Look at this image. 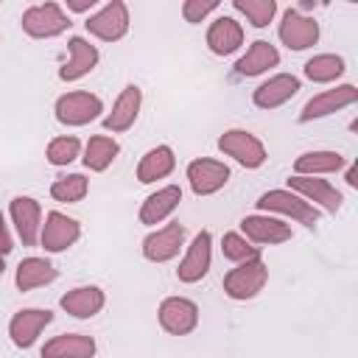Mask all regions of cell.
Instances as JSON below:
<instances>
[{
	"label": "cell",
	"instance_id": "cell-12",
	"mask_svg": "<svg viewBox=\"0 0 358 358\" xmlns=\"http://www.w3.org/2000/svg\"><path fill=\"white\" fill-rule=\"evenodd\" d=\"M182 243H185V227H182L179 221H173V224H168V227L151 232V235L143 241V255H145V260H151V263H165V260H171V257L179 255Z\"/></svg>",
	"mask_w": 358,
	"mask_h": 358
},
{
	"label": "cell",
	"instance_id": "cell-13",
	"mask_svg": "<svg viewBox=\"0 0 358 358\" xmlns=\"http://www.w3.org/2000/svg\"><path fill=\"white\" fill-rule=\"evenodd\" d=\"M50 322H53V313H50V310L28 308V310L14 313V319H11V324H8V336H11V341H14L17 347L28 350V347L36 341V336H39Z\"/></svg>",
	"mask_w": 358,
	"mask_h": 358
},
{
	"label": "cell",
	"instance_id": "cell-34",
	"mask_svg": "<svg viewBox=\"0 0 358 358\" xmlns=\"http://www.w3.org/2000/svg\"><path fill=\"white\" fill-rule=\"evenodd\" d=\"M78 148H81V143H78V137H56V140H50L48 143V162L50 165H67V162H73L76 157H78Z\"/></svg>",
	"mask_w": 358,
	"mask_h": 358
},
{
	"label": "cell",
	"instance_id": "cell-14",
	"mask_svg": "<svg viewBox=\"0 0 358 358\" xmlns=\"http://www.w3.org/2000/svg\"><path fill=\"white\" fill-rule=\"evenodd\" d=\"M296 92H299V78L291 76V73H280V76L268 78L266 84H260V87L252 92V101H255V106H260V109H277V106H282L285 101H291Z\"/></svg>",
	"mask_w": 358,
	"mask_h": 358
},
{
	"label": "cell",
	"instance_id": "cell-25",
	"mask_svg": "<svg viewBox=\"0 0 358 358\" xmlns=\"http://www.w3.org/2000/svg\"><path fill=\"white\" fill-rule=\"evenodd\" d=\"M62 308L70 313V316H78V319H90L95 316L101 308H103V291L95 288V285H81V288H73L62 296Z\"/></svg>",
	"mask_w": 358,
	"mask_h": 358
},
{
	"label": "cell",
	"instance_id": "cell-15",
	"mask_svg": "<svg viewBox=\"0 0 358 358\" xmlns=\"http://www.w3.org/2000/svg\"><path fill=\"white\" fill-rule=\"evenodd\" d=\"M39 218H42V207L36 199L31 196H17L11 199V221L17 227V235L25 246H34L39 238Z\"/></svg>",
	"mask_w": 358,
	"mask_h": 358
},
{
	"label": "cell",
	"instance_id": "cell-36",
	"mask_svg": "<svg viewBox=\"0 0 358 358\" xmlns=\"http://www.w3.org/2000/svg\"><path fill=\"white\" fill-rule=\"evenodd\" d=\"M11 249H14V243H11V235H8L6 221H3V213H0V255H8Z\"/></svg>",
	"mask_w": 358,
	"mask_h": 358
},
{
	"label": "cell",
	"instance_id": "cell-2",
	"mask_svg": "<svg viewBox=\"0 0 358 358\" xmlns=\"http://www.w3.org/2000/svg\"><path fill=\"white\" fill-rule=\"evenodd\" d=\"M67 28H70V20L56 3L31 6L22 14V31L34 39H50V36H59L62 31H67Z\"/></svg>",
	"mask_w": 358,
	"mask_h": 358
},
{
	"label": "cell",
	"instance_id": "cell-23",
	"mask_svg": "<svg viewBox=\"0 0 358 358\" xmlns=\"http://www.w3.org/2000/svg\"><path fill=\"white\" fill-rule=\"evenodd\" d=\"M95 64H98V50H95V45H90L84 36H73V39H70V62L62 64L59 78H62V81H76V78L87 76Z\"/></svg>",
	"mask_w": 358,
	"mask_h": 358
},
{
	"label": "cell",
	"instance_id": "cell-24",
	"mask_svg": "<svg viewBox=\"0 0 358 358\" xmlns=\"http://www.w3.org/2000/svg\"><path fill=\"white\" fill-rule=\"evenodd\" d=\"M182 201V190L176 185H168V187H159L157 193H151L143 207H140V221L143 224H159L165 221Z\"/></svg>",
	"mask_w": 358,
	"mask_h": 358
},
{
	"label": "cell",
	"instance_id": "cell-19",
	"mask_svg": "<svg viewBox=\"0 0 358 358\" xmlns=\"http://www.w3.org/2000/svg\"><path fill=\"white\" fill-rule=\"evenodd\" d=\"M241 229L255 243H285V241H291V227L285 221L268 218V215H246L241 221Z\"/></svg>",
	"mask_w": 358,
	"mask_h": 358
},
{
	"label": "cell",
	"instance_id": "cell-5",
	"mask_svg": "<svg viewBox=\"0 0 358 358\" xmlns=\"http://www.w3.org/2000/svg\"><path fill=\"white\" fill-rule=\"evenodd\" d=\"M103 112V103L92 92H67L56 101V120L64 126H84Z\"/></svg>",
	"mask_w": 358,
	"mask_h": 358
},
{
	"label": "cell",
	"instance_id": "cell-38",
	"mask_svg": "<svg viewBox=\"0 0 358 358\" xmlns=\"http://www.w3.org/2000/svg\"><path fill=\"white\" fill-rule=\"evenodd\" d=\"M347 185H350V187H358V168H355V165L347 168Z\"/></svg>",
	"mask_w": 358,
	"mask_h": 358
},
{
	"label": "cell",
	"instance_id": "cell-35",
	"mask_svg": "<svg viewBox=\"0 0 358 358\" xmlns=\"http://www.w3.org/2000/svg\"><path fill=\"white\" fill-rule=\"evenodd\" d=\"M215 8H218L215 0H185L182 14H185L187 22H201V20H204L210 11H215Z\"/></svg>",
	"mask_w": 358,
	"mask_h": 358
},
{
	"label": "cell",
	"instance_id": "cell-7",
	"mask_svg": "<svg viewBox=\"0 0 358 358\" xmlns=\"http://www.w3.org/2000/svg\"><path fill=\"white\" fill-rule=\"evenodd\" d=\"M159 324L171 336H187L199 324V308L196 302L185 296H168L159 305Z\"/></svg>",
	"mask_w": 358,
	"mask_h": 358
},
{
	"label": "cell",
	"instance_id": "cell-11",
	"mask_svg": "<svg viewBox=\"0 0 358 358\" xmlns=\"http://www.w3.org/2000/svg\"><path fill=\"white\" fill-rule=\"evenodd\" d=\"M210 260H213V238L207 229H201L187 246V255L176 268V277L182 282H199L210 271Z\"/></svg>",
	"mask_w": 358,
	"mask_h": 358
},
{
	"label": "cell",
	"instance_id": "cell-27",
	"mask_svg": "<svg viewBox=\"0 0 358 358\" xmlns=\"http://www.w3.org/2000/svg\"><path fill=\"white\" fill-rule=\"evenodd\" d=\"M173 165H176L173 151H171L168 145H157V148H151V151L140 159V165H137V179H140L143 185H151V182H157V179H165V176L173 171Z\"/></svg>",
	"mask_w": 358,
	"mask_h": 358
},
{
	"label": "cell",
	"instance_id": "cell-3",
	"mask_svg": "<svg viewBox=\"0 0 358 358\" xmlns=\"http://www.w3.org/2000/svg\"><path fill=\"white\" fill-rule=\"evenodd\" d=\"M218 148H221L227 157L238 159L243 168H260V165L266 162V148H263V143H260L255 134L243 131V129H229V131H224V134L218 137Z\"/></svg>",
	"mask_w": 358,
	"mask_h": 358
},
{
	"label": "cell",
	"instance_id": "cell-30",
	"mask_svg": "<svg viewBox=\"0 0 358 358\" xmlns=\"http://www.w3.org/2000/svg\"><path fill=\"white\" fill-rule=\"evenodd\" d=\"M341 73H344V59L336 53H322V56H313L305 62V76L310 81H319V84L336 81Z\"/></svg>",
	"mask_w": 358,
	"mask_h": 358
},
{
	"label": "cell",
	"instance_id": "cell-32",
	"mask_svg": "<svg viewBox=\"0 0 358 358\" xmlns=\"http://www.w3.org/2000/svg\"><path fill=\"white\" fill-rule=\"evenodd\" d=\"M241 14H246V20L255 28H266L271 22V17L277 14V3L274 0H235L232 3Z\"/></svg>",
	"mask_w": 358,
	"mask_h": 358
},
{
	"label": "cell",
	"instance_id": "cell-29",
	"mask_svg": "<svg viewBox=\"0 0 358 358\" xmlns=\"http://www.w3.org/2000/svg\"><path fill=\"white\" fill-rule=\"evenodd\" d=\"M117 151H120V145L112 137L95 134V137H90V143L84 148V165L90 171H106L112 165V159L117 157Z\"/></svg>",
	"mask_w": 358,
	"mask_h": 358
},
{
	"label": "cell",
	"instance_id": "cell-17",
	"mask_svg": "<svg viewBox=\"0 0 358 358\" xmlns=\"http://www.w3.org/2000/svg\"><path fill=\"white\" fill-rule=\"evenodd\" d=\"M140 103H143V92H140V87H137V84H129V87L117 95L112 112L103 117V129H106V131H126V129L137 120V115H140Z\"/></svg>",
	"mask_w": 358,
	"mask_h": 358
},
{
	"label": "cell",
	"instance_id": "cell-26",
	"mask_svg": "<svg viewBox=\"0 0 358 358\" xmlns=\"http://www.w3.org/2000/svg\"><path fill=\"white\" fill-rule=\"evenodd\" d=\"M53 280H56V268L45 257H25V260H20L17 274H14V282H17L20 291H31V288L48 285Z\"/></svg>",
	"mask_w": 358,
	"mask_h": 358
},
{
	"label": "cell",
	"instance_id": "cell-10",
	"mask_svg": "<svg viewBox=\"0 0 358 358\" xmlns=\"http://www.w3.org/2000/svg\"><path fill=\"white\" fill-rule=\"evenodd\" d=\"M187 182L196 196H210L229 182V168L218 159H193L187 165Z\"/></svg>",
	"mask_w": 358,
	"mask_h": 358
},
{
	"label": "cell",
	"instance_id": "cell-37",
	"mask_svg": "<svg viewBox=\"0 0 358 358\" xmlns=\"http://www.w3.org/2000/svg\"><path fill=\"white\" fill-rule=\"evenodd\" d=\"M92 6H95V0H67V8L70 11H87Z\"/></svg>",
	"mask_w": 358,
	"mask_h": 358
},
{
	"label": "cell",
	"instance_id": "cell-4",
	"mask_svg": "<svg viewBox=\"0 0 358 358\" xmlns=\"http://www.w3.org/2000/svg\"><path fill=\"white\" fill-rule=\"evenodd\" d=\"M257 207H260V210H271V213L291 215L294 221H299V224H305V227H310V229H313L316 221H319L316 207H313L310 201L294 196L291 190H268V193H263V196L257 199Z\"/></svg>",
	"mask_w": 358,
	"mask_h": 358
},
{
	"label": "cell",
	"instance_id": "cell-22",
	"mask_svg": "<svg viewBox=\"0 0 358 358\" xmlns=\"http://www.w3.org/2000/svg\"><path fill=\"white\" fill-rule=\"evenodd\" d=\"M92 355H95V341L92 336L84 333H64L42 347V358H92Z\"/></svg>",
	"mask_w": 358,
	"mask_h": 358
},
{
	"label": "cell",
	"instance_id": "cell-20",
	"mask_svg": "<svg viewBox=\"0 0 358 358\" xmlns=\"http://www.w3.org/2000/svg\"><path fill=\"white\" fill-rule=\"evenodd\" d=\"M207 45L215 56H229L243 45V28L232 17H218L207 31Z\"/></svg>",
	"mask_w": 358,
	"mask_h": 358
},
{
	"label": "cell",
	"instance_id": "cell-1",
	"mask_svg": "<svg viewBox=\"0 0 358 358\" xmlns=\"http://www.w3.org/2000/svg\"><path fill=\"white\" fill-rule=\"evenodd\" d=\"M266 280H268V268L260 257H255V260L238 263V268H232L224 277V294L229 299H252L263 291Z\"/></svg>",
	"mask_w": 358,
	"mask_h": 358
},
{
	"label": "cell",
	"instance_id": "cell-6",
	"mask_svg": "<svg viewBox=\"0 0 358 358\" xmlns=\"http://www.w3.org/2000/svg\"><path fill=\"white\" fill-rule=\"evenodd\" d=\"M87 31L103 42H117L126 36L129 31V11H126V3L120 0H112L106 3L95 17L87 20Z\"/></svg>",
	"mask_w": 358,
	"mask_h": 358
},
{
	"label": "cell",
	"instance_id": "cell-33",
	"mask_svg": "<svg viewBox=\"0 0 358 358\" xmlns=\"http://www.w3.org/2000/svg\"><path fill=\"white\" fill-rule=\"evenodd\" d=\"M221 249H224V257L232 260V263H246V260L260 257V249L252 246V243H249L243 235H238V232H227L224 241H221Z\"/></svg>",
	"mask_w": 358,
	"mask_h": 358
},
{
	"label": "cell",
	"instance_id": "cell-18",
	"mask_svg": "<svg viewBox=\"0 0 358 358\" xmlns=\"http://www.w3.org/2000/svg\"><path fill=\"white\" fill-rule=\"evenodd\" d=\"M288 185L296 190V193H302L305 199H310V201H316V204H322L327 213H338L341 210V193L330 185V182H324V179H313V176H291L288 179Z\"/></svg>",
	"mask_w": 358,
	"mask_h": 358
},
{
	"label": "cell",
	"instance_id": "cell-28",
	"mask_svg": "<svg viewBox=\"0 0 358 358\" xmlns=\"http://www.w3.org/2000/svg\"><path fill=\"white\" fill-rule=\"evenodd\" d=\"M344 168V157L338 151H305L296 157L294 171L296 176H313V173H333Z\"/></svg>",
	"mask_w": 358,
	"mask_h": 358
},
{
	"label": "cell",
	"instance_id": "cell-8",
	"mask_svg": "<svg viewBox=\"0 0 358 358\" xmlns=\"http://www.w3.org/2000/svg\"><path fill=\"white\" fill-rule=\"evenodd\" d=\"M355 101H358V90H355L352 84H341V87H336V90H324V92L313 95V98L302 106L299 123H308V120L333 115V112H338V109H344V106H350V103H355Z\"/></svg>",
	"mask_w": 358,
	"mask_h": 358
},
{
	"label": "cell",
	"instance_id": "cell-31",
	"mask_svg": "<svg viewBox=\"0 0 358 358\" xmlns=\"http://www.w3.org/2000/svg\"><path fill=\"white\" fill-rule=\"evenodd\" d=\"M87 190H90V182H87V176H81V173L59 176V179L50 185V196H53L56 201H67V204L81 201V199L87 196Z\"/></svg>",
	"mask_w": 358,
	"mask_h": 358
},
{
	"label": "cell",
	"instance_id": "cell-9",
	"mask_svg": "<svg viewBox=\"0 0 358 358\" xmlns=\"http://www.w3.org/2000/svg\"><path fill=\"white\" fill-rule=\"evenodd\" d=\"M280 39L291 50H305V48L316 45V39H319V22L313 17L299 14L296 8H288L282 14V22H280Z\"/></svg>",
	"mask_w": 358,
	"mask_h": 358
},
{
	"label": "cell",
	"instance_id": "cell-39",
	"mask_svg": "<svg viewBox=\"0 0 358 358\" xmlns=\"http://www.w3.org/2000/svg\"><path fill=\"white\" fill-rule=\"evenodd\" d=\"M3 271H6V263H3V255H0V277H3Z\"/></svg>",
	"mask_w": 358,
	"mask_h": 358
},
{
	"label": "cell",
	"instance_id": "cell-16",
	"mask_svg": "<svg viewBox=\"0 0 358 358\" xmlns=\"http://www.w3.org/2000/svg\"><path fill=\"white\" fill-rule=\"evenodd\" d=\"M78 235H81V227L76 218H67L62 213H48L45 229H42V246L48 252H64L78 241Z\"/></svg>",
	"mask_w": 358,
	"mask_h": 358
},
{
	"label": "cell",
	"instance_id": "cell-21",
	"mask_svg": "<svg viewBox=\"0 0 358 358\" xmlns=\"http://www.w3.org/2000/svg\"><path fill=\"white\" fill-rule=\"evenodd\" d=\"M280 64V53H277V48L271 45V42H266V39H257V42H252V48L235 62V73L238 76H260V73H266L268 67H277Z\"/></svg>",
	"mask_w": 358,
	"mask_h": 358
}]
</instances>
